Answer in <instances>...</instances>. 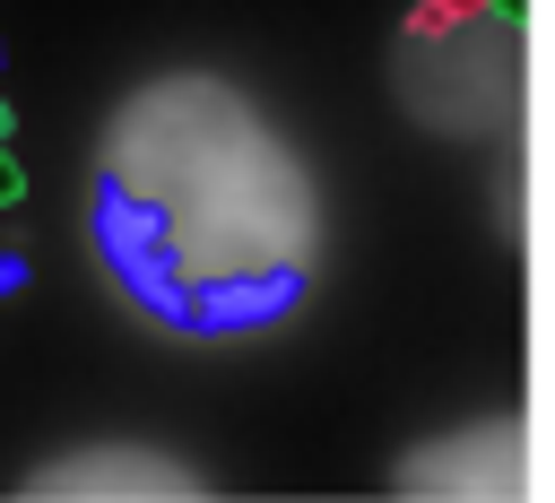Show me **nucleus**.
Instances as JSON below:
<instances>
[{
	"mask_svg": "<svg viewBox=\"0 0 555 503\" xmlns=\"http://www.w3.org/2000/svg\"><path fill=\"white\" fill-rule=\"evenodd\" d=\"M87 243L104 286L165 338H251L312 295L321 182L234 78L165 69L95 139Z\"/></svg>",
	"mask_w": 555,
	"mask_h": 503,
	"instance_id": "nucleus-1",
	"label": "nucleus"
},
{
	"mask_svg": "<svg viewBox=\"0 0 555 503\" xmlns=\"http://www.w3.org/2000/svg\"><path fill=\"white\" fill-rule=\"evenodd\" d=\"M182 460L156 451H78L52 477H26V494H199V477H165Z\"/></svg>",
	"mask_w": 555,
	"mask_h": 503,
	"instance_id": "nucleus-2",
	"label": "nucleus"
},
{
	"mask_svg": "<svg viewBox=\"0 0 555 503\" xmlns=\"http://www.w3.org/2000/svg\"><path fill=\"white\" fill-rule=\"evenodd\" d=\"M26 199V173H17V156H9V139H0V208H17Z\"/></svg>",
	"mask_w": 555,
	"mask_h": 503,
	"instance_id": "nucleus-3",
	"label": "nucleus"
},
{
	"mask_svg": "<svg viewBox=\"0 0 555 503\" xmlns=\"http://www.w3.org/2000/svg\"><path fill=\"white\" fill-rule=\"evenodd\" d=\"M17 286H26V260H17V252H0V295H17Z\"/></svg>",
	"mask_w": 555,
	"mask_h": 503,
	"instance_id": "nucleus-4",
	"label": "nucleus"
},
{
	"mask_svg": "<svg viewBox=\"0 0 555 503\" xmlns=\"http://www.w3.org/2000/svg\"><path fill=\"white\" fill-rule=\"evenodd\" d=\"M9 130H17V113H9V95H0V139H9Z\"/></svg>",
	"mask_w": 555,
	"mask_h": 503,
	"instance_id": "nucleus-5",
	"label": "nucleus"
},
{
	"mask_svg": "<svg viewBox=\"0 0 555 503\" xmlns=\"http://www.w3.org/2000/svg\"><path fill=\"white\" fill-rule=\"evenodd\" d=\"M0 61H9V52H0Z\"/></svg>",
	"mask_w": 555,
	"mask_h": 503,
	"instance_id": "nucleus-6",
	"label": "nucleus"
}]
</instances>
